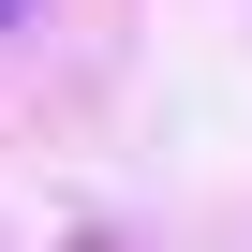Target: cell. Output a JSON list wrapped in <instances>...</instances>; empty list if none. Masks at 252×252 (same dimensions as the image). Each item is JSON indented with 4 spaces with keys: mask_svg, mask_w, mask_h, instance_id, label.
Here are the masks:
<instances>
[{
    "mask_svg": "<svg viewBox=\"0 0 252 252\" xmlns=\"http://www.w3.org/2000/svg\"><path fill=\"white\" fill-rule=\"evenodd\" d=\"M0 30H15V0H0Z\"/></svg>",
    "mask_w": 252,
    "mask_h": 252,
    "instance_id": "1",
    "label": "cell"
}]
</instances>
